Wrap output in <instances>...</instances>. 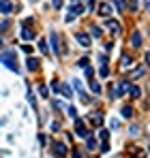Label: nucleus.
<instances>
[{
  "mask_svg": "<svg viewBox=\"0 0 150 158\" xmlns=\"http://www.w3.org/2000/svg\"><path fill=\"white\" fill-rule=\"evenodd\" d=\"M13 58H15V53H13V52H7V49L2 52V64H4V66H9L13 73H17V71H20V66H17V60H13Z\"/></svg>",
  "mask_w": 150,
  "mask_h": 158,
  "instance_id": "nucleus-1",
  "label": "nucleus"
},
{
  "mask_svg": "<svg viewBox=\"0 0 150 158\" xmlns=\"http://www.w3.org/2000/svg\"><path fill=\"white\" fill-rule=\"evenodd\" d=\"M50 43H51V49H54L56 56H64L62 43H60V36H58V32H56V30H51V32H50Z\"/></svg>",
  "mask_w": 150,
  "mask_h": 158,
  "instance_id": "nucleus-2",
  "label": "nucleus"
},
{
  "mask_svg": "<svg viewBox=\"0 0 150 158\" xmlns=\"http://www.w3.org/2000/svg\"><path fill=\"white\" fill-rule=\"evenodd\" d=\"M86 120H88L92 126H99V128H101L105 118H103V113H101V111H92V113H88V118H86Z\"/></svg>",
  "mask_w": 150,
  "mask_h": 158,
  "instance_id": "nucleus-3",
  "label": "nucleus"
},
{
  "mask_svg": "<svg viewBox=\"0 0 150 158\" xmlns=\"http://www.w3.org/2000/svg\"><path fill=\"white\" fill-rule=\"evenodd\" d=\"M75 132H77L79 137H90V132H88V128L84 126L82 120H75Z\"/></svg>",
  "mask_w": 150,
  "mask_h": 158,
  "instance_id": "nucleus-4",
  "label": "nucleus"
},
{
  "mask_svg": "<svg viewBox=\"0 0 150 158\" xmlns=\"http://www.w3.org/2000/svg\"><path fill=\"white\" fill-rule=\"evenodd\" d=\"M75 39H77V43H79V45H84V47H90V43H92V41H90V36H88L86 32H77V34H75Z\"/></svg>",
  "mask_w": 150,
  "mask_h": 158,
  "instance_id": "nucleus-5",
  "label": "nucleus"
},
{
  "mask_svg": "<svg viewBox=\"0 0 150 158\" xmlns=\"http://www.w3.org/2000/svg\"><path fill=\"white\" fill-rule=\"evenodd\" d=\"M112 9H114V4H107V2H103V4L99 6V11H97V13H99L101 17H109V15H112Z\"/></svg>",
  "mask_w": 150,
  "mask_h": 158,
  "instance_id": "nucleus-6",
  "label": "nucleus"
},
{
  "mask_svg": "<svg viewBox=\"0 0 150 158\" xmlns=\"http://www.w3.org/2000/svg\"><path fill=\"white\" fill-rule=\"evenodd\" d=\"M51 148H54V154H56V156H67V145H64V143L56 141Z\"/></svg>",
  "mask_w": 150,
  "mask_h": 158,
  "instance_id": "nucleus-7",
  "label": "nucleus"
},
{
  "mask_svg": "<svg viewBox=\"0 0 150 158\" xmlns=\"http://www.w3.org/2000/svg\"><path fill=\"white\" fill-rule=\"evenodd\" d=\"M125 90H131L129 81H122V83H118V85L114 88V96H122V94H125Z\"/></svg>",
  "mask_w": 150,
  "mask_h": 158,
  "instance_id": "nucleus-8",
  "label": "nucleus"
},
{
  "mask_svg": "<svg viewBox=\"0 0 150 158\" xmlns=\"http://www.w3.org/2000/svg\"><path fill=\"white\" fill-rule=\"evenodd\" d=\"M69 13H73L75 17L82 15V13H84V4H82V2H73V4L69 6Z\"/></svg>",
  "mask_w": 150,
  "mask_h": 158,
  "instance_id": "nucleus-9",
  "label": "nucleus"
},
{
  "mask_svg": "<svg viewBox=\"0 0 150 158\" xmlns=\"http://www.w3.org/2000/svg\"><path fill=\"white\" fill-rule=\"evenodd\" d=\"M131 45L137 49V47H142V32H133L131 34Z\"/></svg>",
  "mask_w": 150,
  "mask_h": 158,
  "instance_id": "nucleus-10",
  "label": "nucleus"
},
{
  "mask_svg": "<svg viewBox=\"0 0 150 158\" xmlns=\"http://www.w3.org/2000/svg\"><path fill=\"white\" fill-rule=\"evenodd\" d=\"M105 28H107L109 32H114V34H116V32H120V26H118V22H116V19H107V22H105Z\"/></svg>",
  "mask_w": 150,
  "mask_h": 158,
  "instance_id": "nucleus-11",
  "label": "nucleus"
},
{
  "mask_svg": "<svg viewBox=\"0 0 150 158\" xmlns=\"http://www.w3.org/2000/svg\"><path fill=\"white\" fill-rule=\"evenodd\" d=\"M86 150H97V139L95 137H86Z\"/></svg>",
  "mask_w": 150,
  "mask_h": 158,
  "instance_id": "nucleus-12",
  "label": "nucleus"
},
{
  "mask_svg": "<svg viewBox=\"0 0 150 158\" xmlns=\"http://www.w3.org/2000/svg\"><path fill=\"white\" fill-rule=\"evenodd\" d=\"M22 39H24V41H32V39H34V32H32L30 28H24V30H22Z\"/></svg>",
  "mask_w": 150,
  "mask_h": 158,
  "instance_id": "nucleus-13",
  "label": "nucleus"
},
{
  "mask_svg": "<svg viewBox=\"0 0 150 158\" xmlns=\"http://www.w3.org/2000/svg\"><path fill=\"white\" fill-rule=\"evenodd\" d=\"M26 66H28L30 71H37V69H39V60H37V58H28Z\"/></svg>",
  "mask_w": 150,
  "mask_h": 158,
  "instance_id": "nucleus-14",
  "label": "nucleus"
},
{
  "mask_svg": "<svg viewBox=\"0 0 150 158\" xmlns=\"http://www.w3.org/2000/svg\"><path fill=\"white\" fill-rule=\"evenodd\" d=\"M120 113H122V118H133V107H129V105H125L122 109H120Z\"/></svg>",
  "mask_w": 150,
  "mask_h": 158,
  "instance_id": "nucleus-15",
  "label": "nucleus"
},
{
  "mask_svg": "<svg viewBox=\"0 0 150 158\" xmlns=\"http://www.w3.org/2000/svg\"><path fill=\"white\" fill-rule=\"evenodd\" d=\"M112 4H114V9H118V11H125L126 9V0H112Z\"/></svg>",
  "mask_w": 150,
  "mask_h": 158,
  "instance_id": "nucleus-16",
  "label": "nucleus"
},
{
  "mask_svg": "<svg viewBox=\"0 0 150 158\" xmlns=\"http://www.w3.org/2000/svg\"><path fill=\"white\" fill-rule=\"evenodd\" d=\"M11 11H13V4H11L9 0H2V13H4V15H9Z\"/></svg>",
  "mask_w": 150,
  "mask_h": 158,
  "instance_id": "nucleus-17",
  "label": "nucleus"
},
{
  "mask_svg": "<svg viewBox=\"0 0 150 158\" xmlns=\"http://www.w3.org/2000/svg\"><path fill=\"white\" fill-rule=\"evenodd\" d=\"M144 75H146V69H144V66H137V69L133 71V77L135 79H142Z\"/></svg>",
  "mask_w": 150,
  "mask_h": 158,
  "instance_id": "nucleus-18",
  "label": "nucleus"
},
{
  "mask_svg": "<svg viewBox=\"0 0 150 158\" xmlns=\"http://www.w3.org/2000/svg\"><path fill=\"white\" fill-rule=\"evenodd\" d=\"M129 94H131L133 98H139V96H142V90H139L137 85H131V90H129Z\"/></svg>",
  "mask_w": 150,
  "mask_h": 158,
  "instance_id": "nucleus-19",
  "label": "nucleus"
},
{
  "mask_svg": "<svg viewBox=\"0 0 150 158\" xmlns=\"http://www.w3.org/2000/svg\"><path fill=\"white\" fill-rule=\"evenodd\" d=\"M90 90H92L95 94H101V92H103V90H101V83H99V81H90Z\"/></svg>",
  "mask_w": 150,
  "mask_h": 158,
  "instance_id": "nucleus-20",
  "label": "nucleus"
},
{
  "mask_svg": "<svg viewBox=\"0 0 150 158\" xmlns=\"http://www.w3.org/2000/svg\"><path fill=\"white\" fill-rule=\"evenodd\" d=\"M39 49H41V53H45V56H47V53H50V45H47L45 41H39Z\"/></svg>",
  "mask_w": 150,
  "mask_h": 158,
  "instance_id": "nucleus-21",
  "label": "nucleus"
},
{
  "mask_svg": "<svg viewBox=\"0 0 150 158\" xmlns=\"http://www.w3.org/2000/svg\"><path fill=\"white\" fill-rule=\"evenodd\" d=\"M60 94H62V96H67V98H71V96H73V92H71V88H69V85H62V92H60Z\"/></svg>",
  "mask_w": 150,
  "mask_h": 158,
  "instance_id": "nucleus-22",
  "label": "nucleus"
},
{
  "mask_svg": "<svg viewBox=\"0 0 150 158\" xmlns=\"http://www.w3.org/2000/svg\"><path fill=\"white\" fill-rule=\"evenodd\" d=\"M90 34H92L95 39H101V34H103V32H101V28H99V26H92V30H90Z\"/></svg>",
  "mask_w": 150,
  "mask_h": 158,
  "instance_id": "nucleus-23",
  "label": "nucleus"
},
{
  "mask_svg": "<svg viewBox=\"0 0 150 158\" xmlns=\"http://www.w3.org/2000/svg\"><path fill=\"white\" fill-rule=\"evenodd\" d=\"M73 85H75V90L79 92V96H82V94H84V85H82V81H79V79H75Z\"/></svg>",
  "mask_w": 150,
  "mask_h": 158,
  "instance_id": "nucleus-24",
  "label": "nucleus"
},
{
  "mask_svg": "<svg viewBox=\"0 0 150 158\" xmlns=\"http://www.w3.org/2000/svg\"><path fill=\"white\" fill-rule=\"evenodd\" d=\"M122 64H125V66H129V64H133V58H131L129 53H125V56H122Z\"/></svg>",
  "mask_w": 150,
  "mask_h": 158,
  "instance_id": "nucleus-25",
  "label": "nucleus"
},
{
  "mask_svg": "<svg viewBox=\"0 0 150 158\" xmlns=\"http://www.w3.org/2000/svg\"><path fill=\"white\" fill-rule=\"evenodd\" d=\"M129 9H131V11H137V9H139V0H131V2H129Z\"/></svg>",
  "mask_w": 150,
  "mask_h": 158,
  "instance_id": "nucleus-26",
  "label": "nucleus"
},
{
  "mask_svg": "<svg viewBox=\"0 0 150 158\" xmlns=\"http://www.w3.org/2000/svg\"><path fill=\"white\" fill-rule=\"evenodd\" d=\"M67 113H69L71 118H75V120H77V109H75V107H67Z\"/></svg>",
  "mask_w": 150,
  "mask_h": 158,
  "instance_id": "nucleus-27",
  "label": "nucleus"
},
{
  "mask_svg": "<svg viewBox=\"0 0 150 158\" xmlns=\"http://www.w3.org/2000/svg\"><path fill=\"white\" fill-rule=\"evenodd\" d=\"M39 92H41V96H50V92H47V85H39Z\"/></svg>",
  "mask_w": 150,
  "mask_h": 158,
  "instance_id": "nucleus-28",
  "label": "nucleus"
},
{
  "mask_svg": "<svg viewBox=\"0 0 150 158\" xmlns=\"http://www.w3.org/2000/svg\"><path fill=\"white\" fill-rule=\"evenodd\" d=\"M101 77H109V69H107V66H101Z\"/></svg>",
  "mask_w": 150,
  "mask_h": 158,
  "instance_id": "nucleus-29",
  "label": "nucleus"
},
{
  "mask_svg": "<svg viewBox=\"0 0 150 158\" xmlns=\"http://www.w3.org/2000/svg\"><path fill=\"white\" fill-rule=\"evenodd\" d=\"M77 64H79V66H84V69H88V58H86V56H84V58H82V60H79V62H77Z\"/></svg>",
  "mask_w": 150,
  "mask_h": 158,
  "instance_id": "nucleus-30",
  "label": "nucleus"
},
{
  "mask_svg": "<svg viewBox=\"0 0 150 158\" xmlns=\"http://www.w3.org/2000/svg\"><path fill=\"white\" fill-rule=\"evenodd\" d=\"M109 126H112V131H118V128H120V122H118V120H112Z\"/></svg>",
  "mask_w": 150,
  "mask_h": 158,
  "instance_id": "nucleus-31",
  "label": "nucleus"
},
{
  "mask_svg": "<svg viewBox=\"0 0 150 158\" xmlns=\"http://www.w3.org/2000/svg\"><path fill=\"white\" fill-rule=\"evenodd\" d=\"M86 77L90 79V81H92V77H95V71H92V69H90V66H88V69H86Z\"/></svg>",
  "mask_w": 150,
  "mask_h": 158,
  "instance_id": "nucleus-32",
  "label": "nucleus"
},
{
  "mask_svg": "<svg viewBox=\"0 0 150 158\" xmlns=\"http://www.w3.org/2000/svg\"><path fill=\"white\" fill-rule=\"evenodd\" d=\"M99 62L101 66H107V56H99Z\"/></svg>",
  "mask_w": 150,
  "mask_h": 158,
  "instance_id": "nucleus-33",
  "label": "nucleus"
},
{
  "mask_svg": "<svg viewBox=\"0 0 150 158\" xmlns=\"http://www.w3.org/2000/svg\"><path fill=\"white\" fill-rule=\"evenodd\" d=\"M99 137L103 139V141H107V137H109V132H107V131H101V132H99Z\"/></svg>",
  "mask_w": 150,
  "mask_h": 158,
  "instance_id": "nucleus-34",
  "label": "nucleus"
},
{
  "mask_svg": "<svg viewBox=\"0 0 150 158\" xmlns=\"http://www.w3.org/2000/svg\"><path fill=\"white\" fill-rule=\"evenodd\" d=\"M95 6H97V2L95 0H88V11H95Z\"/></svg>",
  "mask_w": 150,
  "mask_h": 158,
  "instance_id": "nucleus-35",
  "label": "nucleus"
},
{
  "mask_svg": "<svg viewBox=\"0 0 150 158\" xmlns=\"http://www.w3.org/2000/svg\"><path fill=\"white\" fill-rule=\"evenodd\" d=\"M73 19H75V15H73V13H67V17H64V22L69 24V22H73Z\"/></svg>",
  "mask_w": 150,
  "mask_h": 158,
  "instance_id": "nucleus-36",
  "label": "nucleus"
},
{
  "mask_svg": "<svg viewBox=\"0 0 150 158\" xmlns=\"http://www.w3.org/2000/svg\"><path fill=\"white\" fill-rule=\"evenodd\" d=\"M51 131L58 132V131H60V124H58V122H51Z\"/></svg>",
  "mask_w": 150,
  "mask_h": 158,
  "instance_id": "nucleus-37",
  "label": "nucleus"
},
{
  "mask_svg": "<svg viewBox=\"0 0 150 158\" xmlns=\"http://www.w3.org/2000/svg\"><path fill=\"white\" fill-rule=\"evenodd\" d=\"M129 132H131V135L135 137V135H139V128H137V126H133V128H131V131H129Z\"/></svg>",
  "mask_w": 150,
  "mask_h": 158,
  "instance_id": "nucleus-38",
  "label": "nucleus"
},
{
  "mask_svg": "<svg viewBox=\"0 0 150 158\" xmlns=\"http://www.w3.org/2000/svg\"><path fill=\"white\" fill-rule=\"evenodd\" d=\"M62 6V0H54V9H60Z\"/></svg>",
  "mask_w": 150,
  "mask_h": 158,
  "instance_id": "nucleus-39",
  "label": "nucleus"
},
{
  "mask_svg": "<svg viewBox=\"0 0 150 158\" xmlns=\"http://www.w3.org/2000/svg\"><path fill=\"white\" fill-rule=\"evenodd\" d=\"M73 158H82V152H79V150H75V152H73Z\"/></svg>",
  "mask_w": 150,
  "mask_h": 158,
  "instance_id": "nucleus-40",
  "label": "nucleus"
},
{
  "mask_svg": "<svg viewBox=\"0 0 150 158\" xmlns=\"http://www.w3.org/2000/svg\"><path fill=\"white\" fill-rule=\"evenodd\" d=\"M146 11L150 13V0H146Z\"/></svg>",
  "mask_w": 150,
  "mask_h": 158,
  "instance_id": "nucleus-41",
  "label": "nucleus"
},
{
  "mask_svg": "<svg viewBox=\"0 0 150 158\" xmlns=\"http://www.w3.org/2000/svg\"><path fill=\"white\" fill-rule=\"evenodd\" d=\"M146 62L150 64V52H146Z\"/></svg>",
  "mask_w": 150,
  "mask_h": 158,
  "instance_id": "nucleus-42",
  "label": "nucleus"
},
{
  "mask_svg": "<svg viewBox=\"0 0 150 158\" xmlns=\"http://www.w3.org/2000/svg\"><path fill=\"white\" fill-rule=\"evenodd\" d=\"M73 2H82V0H73Z\"/></svg>",
  "mask_w": 150,
  "mask_h": 158,
  "instance_id": "nucleus-43",
  "label": "nucleus"
},
{
  "mask_svg": "<svg viewBox=\"0 0 150 158\" xmlns=\"http://www.w3.org/2000/svg\"><path fill=\"white\" fill-rule=\"evenodd\" d=\"M148 152H150V145H148Z\"/></svg>",
  "mask_w": 150,
  "mask_h": 158,
  "instance_id": "nucleus-44",
  "label": "nucleus"
}]
</instances>
